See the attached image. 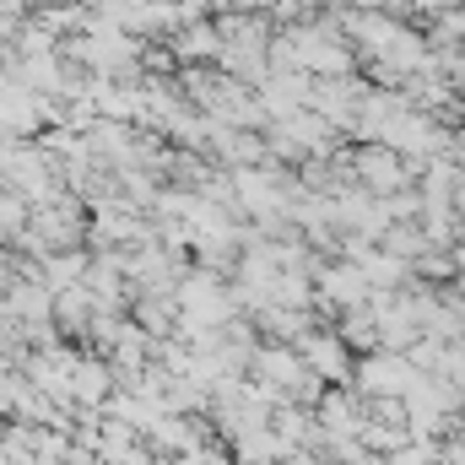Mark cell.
<instances>
[{
    "instance_id": "cell-1",
    "label": "cell",
    "mask_w": 465,
    "mask_h": 465,
    "mask_svg": "<svg viewBox=\"0 0 465 465\" xmlns=\"http://www.w3.org/2000/svg\"><path fill=\"white\" fill-rule=\"evenodd\" d=\"M114 379H119V373L104 362V357H82V362H76V379H71V401H76L82 411H104V406H109Z\"/></svg>"
},
{
    "instance_id": "cell-2",
    "label": "cell",
    "mask_w": 465,
    "mask_h": 465,
    "mask_svg": "<svg viewBox=\"0 0 465 465\" xmlns=\"http://www.w3.org/2000/svg\"><path fill=\"white\" fill-rule=\"evenodd\" d=\"M173 60H195V65H206V60H223V33H217V22L206 16V22H190V27H179L173 33Z\"/></svg>"
}]
</instances>
